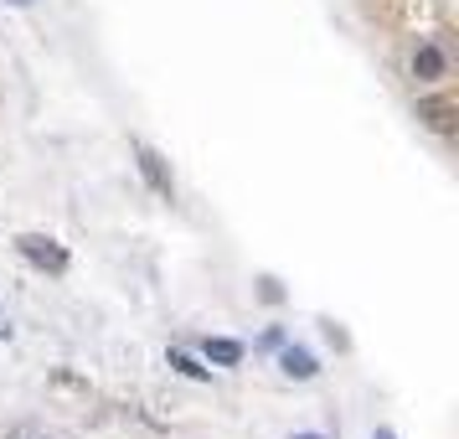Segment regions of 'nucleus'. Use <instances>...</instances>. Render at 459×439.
Listing matches in <instances>:
<instances>
[{
  "mask_svg": "<svg viewBox=\"0 0 459 439\" xmlns=\"http://www.w3.org/2000/svg\"><path fill=\"white\" fill-rule=\"evenodd\" d=\"M134 166H140V176L150 181V191L160 197V202H176V176H170L166 155L155 145H145V140H134Z\"/></svg>",
  "mask_w": 459,
  "mask_h": 439,
  "instance_id": "f257e3e1",
  "label": "nucleus"
},
{
  "mask_svg": "<svg viewBox=\"0 0 459 439\" xmlns=\"http://www.w3.org/2000/svg\"><path fill=\"white\" fill-rule=\"evenodd\" d=\"M16 249H22V259H26V264H37V269L67 274V249L57 243V238H47V233H22V238H16Z\"/></svg>",
  "mask_w": 459,
  "mask_h": 439,
  "instance_id": "f03ea898",
  "label": "nucleus"
},
{
  "mask_svg": "<svg viewBox=\"0 0 459 439\" xmlns=\"http://www.w3.org/2000/svg\"><path fill=\"white\" fill-rule=\"evenodd\" d=\"M279 373L294 377V382H310L320 367H315V356L305 352V347H284V352H279Z\"/></svg>",
  "mask_w": 459,
  "mask_h": 439,
  "instance_id": "7ed1b4c3",
  "label": "nucleus"
},
{
  "mask_svg": "<svg viewBox=\"0 0 459 439\" xmlns=\"http://www.w3.org/2000/svg\"><path fill=\"white\" fill-rule=\"evenodd\" d=\"M413 78L418 83H438V78H444V52H438L434 42H423L413 52Z\"/></svg>",
  "mask_w": 459,
  "mask_h": 439,
  "instance_id": "20e7f679",
  "label": "nucleus"
},
{
  "mask_svg": "<svg viewBox=\"0 0 459 439\" xmlns=\"http://www.w3.org/2000/svg\"><path fill=\"white\" fill-rule=\"evenodd\" d=\"M202 352H207V362H212V367H238V362H243V341H228V336H212V341L202 347Z\"/></svg>",
  "mask_w": 459,
  "mask_h": 439,
  "instance_id": "39448f33",
  "label": "nucleus"
},
{
  "mask_svg": "<svg viewBox=\"0 0 459 439\" xmlns=\"http://www.w3.org/2000/svg\"><path fill=\"white\" fill-rule=\"evenodd\" d=\"M418 119L429 129H438V135H455V109L449 104H418Z\"/></svg>",
  "mask_w": 459,
  "mask_h": 439,
  "instance_id": "423d86ee",
  "label": "nucleus"
},
{
  "mask_svg": "<svg viewBox=\"0 0 459 439\" xmlns=\"http://www.w3.org/2000/svg\"><path fill=\"white\" fill-rule=\"evenodd\" d=\"M170 367H176L181 377H196V382H207L212 377V367H202V362H196L191 352H181V347H170Z\"/></svg>",
  "mask_w": 459,
  "mask_h": 439,
  "instance_id": "0eeeda50",
  "label": "nucleus"
},
{
  "mask_svg": "<svg viewBox=\"0 0 459 439\" xmlns=\"http://www.w3.org/2000/svg\"><path fill=\"white\" fill-rule=\"evenodd\" d=\"M57 393H78V398H88V382L78 373H67V367H52V377H47Z\"/></svg>",
  "mask_w": 459,
  "mask_h": 439,
  "instance_id": "6e6552de",
  "label": "nucleus"
},
{
  "mask_svg": "<svg viewBox=\"0 0 459 439\" xmlns=\"http://www.w3.org/2000/svg\"><path fill=\"white\" fill-rule=\"evenodd\" d=\"M258 285H264V290H258V294H264L269 305H279V300H284V290H279V279H258Z\"/></svg>",
  "mask_w": 459,
  "mask_h": 439,
  "instance_id": "1a4fd4ad",
  "label": "nucleus"
},
{
  "mask_svg": "<svg viewBox=\"0 0 459 439\" xmlns=\"http://www.w3.org/2000/svg\"><path fill=\"white\" fill-rule=\"evenodd\" d=\"M5 336H11V320H5V315H0V341H5Z\"/></svg>",
  "mask_w": 459,
  "mask_h": 439,
  "instance_id": "9d476101",
  "label": "nucleus"
},
{
  "mask_svg": "<svg viewBox=\"0 0 459 439\" xmlns=\"http://www.w3.org/2000/svg\"><path fill=\"white\" fill-rule=\"evenodd\" d=\"M5 5H37V0H5Z\"/></svg>",
  "mask_w": 459,
  "mask_h": 439,
  "instance_id": "9b49d317",
  "label": "nucleus"
},
{
  "mask_svg": "<svg viewBox=\"0 0 459 439\" xmlns=\"http://www.w3.org/2000/svg\"><path fill=\"white\" fill-rule=\"evenodd\" d=\"M372 439H393V435H387V429H377V435H372Z\"/></svg>",
  "mask_w": 459,
  "mask_h": 439,
  "instance_id": "f8f14e48",
  "label": "nucleus"
},
{
  "mask_svg": "<svg viewBox=\"0 0 459 439\" xmlns=\"http://www.w3.org/2000/svg\"><path fill=\"white\" fill-rule=\"evenodd\" d=\"M5 439H26V435H22V429H16V435H5Z\"/></svg>",
  "mask_w": 459,
  "mask_h": 439,
  "instance_id": "ddd939ff",
  "label": "nucleus"
},
{
  "mask_svg": "<svg viewBox=\"0 0 459 439\" xmlns=\"http://www.w3.org/2000/svg\"><path fill=\"white\" fill-rule=\"evenodd\" d=\"M294 439H320V435H294Z\"/></svg>",
  "mask_w": 459,
  "mask_h": 439,
  "instance_id": "4468645a",
  "label": "nucleus"
}]
</instances>
